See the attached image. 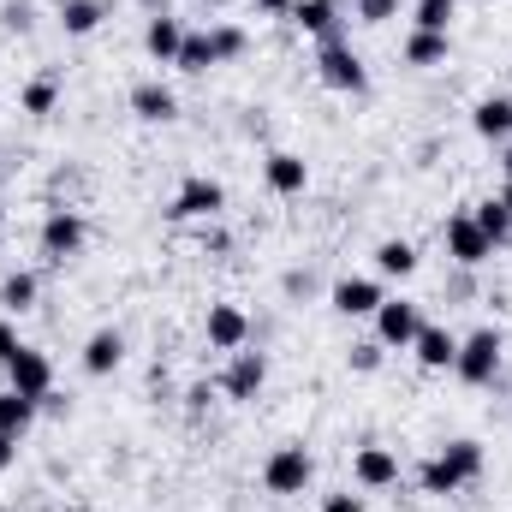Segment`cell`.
<instances>
[{
	"label": "cell",
	"instance_id": "cell-1",
	"mask_svg": "<svg viewBox=\"0 0 512 512\" xmlns=\"http://www.w3.org/2000/svg\"><path fill=\"white\" fill-rule=\"evenodd\" d=\"M477 477H483V441H447V447L417 471L423 495H435V501L459 495V489H465V483H477Z\"/></svg>",
	"mask_w": 512,
	"mask_h": 512
},
{
	"label": "cell",
	"instance_id": "cell-2",
	"mask_svg": "<svg viewBox=\"0 0 512 512\" xmlns=\"http://www.w3.org/2000/svg\"><path fill=\"white\" fill-rule=\"evenodd\" d=\"M501 358H507V334L501 328H477L459 340V358H453V376L465 387H489L501 376Z\"/></svg>",
	"mask_w": 512,
	"mask_h": 512
},
{
	"label": "cell",
	"instance_id": "cell-3",
	"mask_svg": "<svg viewBox=\"0 0 512 512\" xmlns=\"http://www.w3.org/2000/svg\"><path fill=\"white\" fill-rule=\"evenodd\" d=\"M316 78H322L328 90H340V96H364V90H370V72H364L358 48L340 42V36L322 42V54H316Z\"/></svg>",
	"mask_w": 512,
	"mask_h": 512
},
{
	"label": "cell",
	"instance_id": "cell-4",
	"mask_svg": "<svg viewBox=\"0 0 512 512\" xmlns=\"http://www.w3.org/2000/svg\"><path fill=\"white\" fill-rule=\"evenodd\" d=\"M310 477H316V459L304 453V441H286V447H274L262 459V489L268 495H304Z\"/></svg>",
	"mask_w": 512,
	"mask_h": 512
},
{
	"label": "cell",
	"instance_id": "cell-5",
	"mask_svg": "<svg viewBox=\"0 0 512 512\" xmlns=\"http://www.w3.org/2000/svg\"><path fill=\"white\" fill-rule=\"evenodd\" d=\"M221 209H227V185L209 179V173H191V179L173 191V203H167L173 221H215Z\"/></svg>",
	"mask_w": 512,
	"mask_h": 512
},
{
	"label": "cell",
	"instance_id": "cell-6",
	"mask_svg": "<svg viewBox=\"0 0 512 512\" xmlns=\"http://www.w3.org/2000/svg\"><path fill=\"white\" fill-rule=\"evenodd\" d=\"M36 239H42V256L48 262H72V256L84 251V239H90V221L78 209H48Z\"/></svg>",
	"mask_w": 512,
	"mask_h": 512
},
{
	"label": "cell",
	"instance_id": "cell-7",
	"mask_svg": "<svg viewBox=\"0 0 512 512\" xmlns=\"http://www.w3.org/2000/svg\"><path fill=\"white\" fill-rule=\"evenodd\" d=\"M441 245L447 256L459 262V268H483L489 256H495V239L471 221V209H459V215H447V227H441Z\"/></svg>",
	"mask_w": 512,
	"mask_h": 512
},
{
	"label": "cell",
	"instance_id": "cell-8",
	"mask_svg": "<svg viewBox=\"0 0 512 512\" xmlns=\"http://www.w3.org/2000/svg\"><path fill=\"white\" fill-rule=\"evenodd\" d=\"M0 370H6V387H18V393L36 399V405L54 393V364H48V352H36V346H18Z\"/></svg>",
	"mask_w": 512,
	"mask_h": 512
},
{
	"label": "cell",
	"instance_id": "cell-9",
	"mask_svg": "<svg viewBox=\"0 0 512 512\" xmlns=\"http://www.w3.org/2000/svg\"><path fill=\"white\" fill-rule=\"evenodd\" d=\"M203 340H209V352H245L251 346V316L239 310V304H209V322H203Z\"/></svg>",
	"mask_w": 512,
	"mask_h": 512
},
{
	"label": "cell",
	"instance_id": "cell-10",
	"mask_svg": "<svg viewBox=\"0 0 512 512\" xmlns=\"http://www.w3.org/2000/svg\"><path fill=\"white\" fill-rule=\"evenodd\" d=\"M352 483H358L364 495L393 489V483H399V453H393V447H382V441H364V447L352 453Z\"/></svg>",
	"mask_w": 512,
	"mask_h": 512
},
{
	"label": "cell",
	"instance_id": "cell-11",
	"mask_svg": "<svg viewBox=\"0 0 512 512\" xmlns=\"http://www.w3.org/2000/svg\"><path fill=\"white\" fill-rule=\"evenodd\" d=\"M262 387H268V358L251 352V346H245V352H233V358H227V376H221V393H227L233 405H251Z\"/></svg>",
	"mask_w": 512,
	"mask_h": 512
},
{
	"label": "cell",
	"instance_id": "cell-12",
	"mask_svg": "<svg viewBox=\"0 0 512 512\" xmlns=\"http://www.w3.org/2000/svg\"><path fill=\"white\" fill-rule=\"evenodd\" d=\"M382 274H346V280H334V292H328V304L340 310V316H376L382 310Z\"/></svg>",
	"mask_w": 512,
	"mask_h": 512
},
{
	"label": "cell",
	"instance_id": "cell-13",
	"mask_svg": "<svg viewBox=\"0 0 512 512\" xmlns=\"http://www.w3.org/2000/svg\"><path fill=\"white\" fill-rule=\"evenodd\" d=\"M417 328H423V310H417L411 298H382V310H376V340H382V346L411 352Z\"/></svg>",
	"mask_w": 512,
	"mask_h": 512
},
{
	"label": "cell",
	"instance_id": "cell-14",
	"mask_svg": "<svg viewBox=\"0 0 512 512\" xmlns=\"http://www.w3.org/2000/svg\"><path fill=\"white\" fill-rule=\"evenodd\" d=\"M411 352H417V364H423L429 376H441V370H453V358H459V334L441 328V322H423L417 340H411Z\"/></svg>",
	"mask_w": 512,
	"mask_h": 512
},
{
	"label": "cell",
	"instance_id": "cell-15",
	"mask_svg": "<svg viewBox=\"0 0 512 512\" xmlns=\"http://www.w3.org/2000/svg\"><path fill=\"white\" fill-rule=\"evenodd\" d=\"M262 179H268L274 197H304V191H310V167H304V155H292V149H274V155L262 161Z\"/></svg>",
	"mask_w": 512,
	"mask_h": 512
},
{
	"label": "cell",
	"instance_id": "cell-16",
	"mask_svg": "<svg viewBox=\"0 0 512 512\" xmlns=\"http://www.w3.org/2000/svg\"><path fill=\"white\" fill-rule=\"evenodd\" d=\"M131 114L149 126H167V120H179V96L161 78H143V84H131Z\"/></svg>",
	"mask_w": 512,
	"mask_h": 512
},
{
	"label": "cell",
	"instance_id": "cell-17",
	"mask_svg": "<svg viewBox=\"0 0 512 512\" xmlns=\"http://www.w3.org/2000/svg\"><path fill=\"white\" fill-rule=\"evenodd\" d=\"M84 376H114L120 364H126V334L120 328H96L90 340H84Z\"/></svg>",
	"mask_w": 512,
	"mask_h": 512
},
{
	"label": "cell",
	"instance_id": "cell-18",
	"mask_svg": "<svg viewBox=\"0 0 512 512\" xmlns=\"http://www.w3.org/2000/svg\"><path fill=\"white\" fill-rule=\"evenodd\" d=\"M179 42H185V24H179L173 12H155V18L143 24V54H149L155 66H173V60H179Z\"/></svg>",
	"mask_w": 512,
	"mask_h": 512
},
{
	"label": "cell",
	"instance_id": "cell-19",
	"mask_svg": "<svg viewBox=\"0 0 512 512\" xmlns=\"http://www.w3.org/2000/svg\"><path fill=\"white\" fill-rule=\"evenodd\" d=\"M471 131L489 143H512V96H483L471 108Z\"/></svg>",
	"mask_w": 512,
	"mask_h": 512
},
{
	"label": "cell",
	"instance_id": "cell-20",
	"mask_svg": "<svg viewBox=\"0 0 512 512\" xmlns=\"http://www.w3.org/2000/svg\"><path fill=\"white\" fill-rule=\"evenodd\" d=\"M286 18H292L304 36H322V42H328V36L340 30V0H292Z\"/></svg>",
	"mask_w": 512,
	"mask_h": 512
},
{
	"label": "cell",
	"instance_id": "cell-21",
	"mask_svg": "<svg viewBox=\"0 0 512 512\" xmlns=\"http://www.w3.org/2000/svg\"><path fill=\"white\" fill-rule=\"evenodd\" d=\"M447 54H453V36H435V30H411L405 36V66H417V72L447 66Z\"/></svg>",
	"mask_w": 512,
	"mask_h": 512
},
{
	"label": "cell",
	"instance_id": "cell-22",
	"mask_svg": "<svg viewBox=\"0 0 512 512\" xmlns=\"http://www.w3.org/2000/svg\"><path fill=\"white\" fill-rule=\"evenodd\" d=\"M36 411H42L36 399H24L18 387H0V435H12V441H18V435H30Z\"/></svg>",
	"mask_w": 512,
	"mask_h": 512
},
{
	"label": "cell",
	"instance_id": "cell-23",
	"mask_svg": "<svg viewBox=\"0 0 512 512\" xmlns=\"http://www.w3.org/2000/svg\"><path fill=\"white\" fill-rule=\"evenodd\" d=\"M36 298H42V280H36L30 268H12V274L0 280V304H6L12 316H24V310H36Z\"/></svg>",
	"mask_w": 512,
	"mask_h": 512
},
{
	"label": "cell",
	"instance_id": "cell-24",
	"mask_svg": "<svg viewBox=\"0 0 512 512\" xmlns=\"http://www.w3.org/2000/svg\"><path fill=\"white\" fill-rule=\"evenodd\" d=\"M102 18H108L102 0H60V30H66V36H96Z\"/></svg>",
	"mask_w": 512,
	"mask_h": 512
},
{
	"label": "cell",
	"instance_id": "cell-25",
	"mask_svg": "<svg viewBox=\"0 0 512 512\" xmlns=\"http://www.w3.org/2000/svg\"><path fill=\"white\" fill-rule=\"evenodd\" d=\"M376 274H382V280L417 274V245H411V239H382V245H376Z\"/></svg>",
	"mask_w": 512,
	"mask_h": 512
},
{
	"label": "cell",
	"instance_id": "cell-26",
	"mask_svg": "<svg viewBox=\"0 0 512 512\" xmlns=\"http://www.w3.org/2000/svg\"><path fill=\"white\" fill-rule=\"evenodd\" d=\"M471 221H477V227L495 239V251L512 239V209L501 203V197H483V203H471Z\"/></svg>",
	"mask_w": 512,
	"mask_h": 512
},
{
	"label": "cell",
	"instance_id": "cell-27",
	"mask_svg": "<svg viewBox=\"0 0 512 512\" xmlns=\"http://www.w3.org/2000/svg\"><path fill=\"white\" fill-rule=\"evenodd\" d=\"M453 18H459V0H417V6H411V30L453 36Z\"/></svg>",
	"mask_w": 512,
	"mask_h": 512
},
{
	"label": "cell",
	"instance_id": "cell-28",
	"mask_svg": "<svg viewBox=\"0 0 512 512\" xmlns=\"http://www.w3.org/2000/svg\"><path fill=\"white\" fill-rule=\"evenodd\" d=\"M179 72H209V66H221L215 60V42H209V30H185V42H179V60H173Z\"/></svg>",
	"mask_w": 512,
	"mask_h": 512
},
{
	"label": "cell",
	"instance_id": "cell-29",
	"mask_svg": "<svg viewBox=\"0 0 512 512\" xmlns=\"http://www.w3.org/2000/svg\"><path fill=\"white\" fill-rule=\"evenodd\" d=\"M209 42H215V60L227 66V60H239L245 48H251V36L239 30V24H209Z\"/></svg>",
	"mask_w": 512,
	"mask_h": 512
},
{
	"label": "cell",
	"instance_id": "cell-30",
	"mask_svg": "<svg viewBox=\"0 0 512 512\" xmlns=\"http://www.w3.org/2000/svg\"><path fill=\"white\" fill-rule=\"evenodd\" d=\"M54 102H60V84H54V78H30V84H24V114L42 120V114H54Z\"/></svg>",
	"mask_w": 512,
	"mask_h": 512
},
{
	"label": "cell",
	"instance_id": "cell-31",
	"mask_svg": "<svg viewBox=\"0 0 512 512\" xmlns=\"http://www.w3.org/2000/svg\"><path fill=\"white\" fill-rule=\"evenodd\" d=\"M382 340H358V346H352V352H346V364H352V370H358V376H376V370H382Z\"/></svg>",
	"mask_w": 512,
	"mask_h": 512
},
{
	"label": "cell",
	"instance_id": "cell-32",
	"mask_svg": "<svg viewBox=\"0 0 512 512\" xmlns=\"http://www.w3.org/2000/svg\"><path fill=\"white\" fill-rule=\"evenodd\" d=\"M352 18L358 24H393L399 18V0H352Z\"/></svg>",
	"mask_w": 512,
	"mask_h": 512
},
{
	"label": "cell",
	"instance_id": "cell-33",
	"mask_svg": "<svg viewBox=\"0 0 512 512\" xmlns=\"http://www.w3.org/2000/svg\"><path fill=\"white\" fill-rule=\"evenodd\" d=\"M322 512H364V495H352V489H334V495H322Z\"/></svg>",
	"mask_w": 512,
	"mask_h": 512
},
{
	"label": "cell",
	"instance_id": "cell-34",
	"mask_svg": "<svg viewBox=\"0 0 512 512\" xmlns=\"http://www.w3.org/2000/svg\"><path fill=\"white\" fill-rule=\"evenodd\" d=\"M18 346H24V340H18V328H12V322H0V364H6Z\"/></svg>",
	"mask_w": 512,
	"mask_h": 512
},
{
	"label": "cell",
	"instance_id": "cell-35",
	"mask_svg": "<svg viewBox=\"0 0 512 512\" xmlns=\"http://www.w3.org/2000/svg\"><path fill=\"white\" fill-rule=\"evenodd\" d=\"M12 465H18V441H12V435H0V477H6Z\"/></svg>",
	"mask_w": 512,
	"mask_h": 512
},
{
	"label": "cell",
	"instance_id": "cell-36",
	"mask_svg": "<svg viewBox=\"0 0 512 512\" xmlns=\"http://www.w3.org/2000/svg\"><path fill=\"white\" fill-rule=\"evenodd\" d=\"M256 12H268V18H286L292 12V0H251Z\"/></svg>",
	"mask_w": 512,
	"mask_h": 512
},
{
	"label": "cell",
	"instance_id": "cell-37",
	"mask_svg": "<svg viewBox=\"0 0 512 512\" xmlns=\"http://www.w3.org/2000/svg\"><path fill=\"white\" fill-rule=\"evenodd\" d=\"M6 24L12 30H30V6H6Z\"/></svg>",
	"mask_w": 512,
	"mask_h": 512
},
{
	"label": "cell",
	"instance_id": "cell-38",
	"mask_svg": "<svg viewBox=\"0 0 512 512\" xmlns=\"http://www.w3.org/2000/svg\"><path fill=\"white\" fill-rule=\"evenodd\" d=\"M501 173H507V185H512V143H507V155H501Z\"/></svg>",
	"mask_w": 512,
	"mask_h": 512
},
{
	"label": "cell",
	"instance_id": "cell-39",
	"mask_svg": "<svg viewBox=\"0 0 512 512\" xmlns=\"http://www.w3.org/2000/svg\"><path fill=\"white\" fill-rule=\"evenodd\" d=\"M501 203H507V209H512V185H507V191H501Z\"/></svg>",
	"mask_w": 512,
	"mask_h": 512
},
{
	"label": "cell",
	"instance_id": "cell-40",
	"mask_svg": "<svg viewBox=\"0 0 512 512\" xmlns=\"http://www.w3.org/2000/svg\"><path fill=\"white\" fill-rule=\"evenodd\" d=\"M0 239H6V209H0Z\"/></svg>",
	"mask_w": 512,
	"mask_h": 512
},
{
	"label": "cell",
	"instance_id": "cell-41",
	"mask_svg": "<svg viewBox=\"0 0 512 512\" xmlns=\"http://www.w3.org/2000/svg\"><path fill=\"white\" fill-rule=\"evenodd\" d=\"M203 6H227V0H203Z\"/></svg>",
	"mask_w": 512,
	"mask_h": 512
}]
</instances>
